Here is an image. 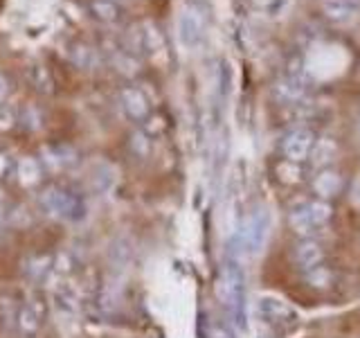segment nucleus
I'll use <instances>...</instances> for the list:
<instances>
[{
    "label": "nucleus",
    "mask_w": 360,
    "mask_h": 338,
    "mask_svg": "<svg viewBox=\"0 0 360 338\" xmlns=\"http://www.w3.org/2000/svg\"><path fill=\"white\" fill-rule=\"evenodd\" d=\"M45 318V307L43 302L37 298H30L27 302H22V307L16 311V325L18 332L22 336H37V332L41 330V323Z\"/></svg>",
    "instance_id": "1a4fd4ad"
},
{
    "label": "nucleus",
    "mask_w": 360,
    "mask_h": 338,
    "mask_svg": "<svg viewBox=\"0 0 360 338\" xmlns=\"http://www.w3.org/2000/svg\"><path fill=\"white\" fill-rule=\"evenodd\" d=\"M22 122H27L30 129H39L41 127V113L34 106H27L25 113H22Z\"/></svg>",
    "instance_id": "2f4dec72"
},
{
    "label": "nucleus",
    "mask_w": 360,
    "mask_h": 338,
    "mask_svg": "<svg viewBox=\"0 0 360 338\" xmlns=\"http://www.w3.org/2000/svg\"><path fill=\"white\" fill-rule=\"evenodd\" d=\"M14 124H16V113L11 111L7 104H0V131L14 129Z\"/></svg>",
    "instance_id": "c85d7f7f"
},
{
    "label": "nucleus",
    "mask_w": 360,
    "mask_h": 338,
    "mask_svg": "<svg viewBox=\"0 0 360 338\" xmlns=\"http://www.w3.org/2000/svg\"><path fill=\"white\" fill-rule=\"evenodd\" d=\"M311 187H313L315 199H322V201H329V203H331V199H335V196H340V194H342V189H345V178H342L340 172H338V169L326 167V169H320V172L315 174Z\"/></svg>",
    "instance_id": "6e6552de"
},
{
    "label": "nucleus",
    "mask_w": 360,
    "mask_h": 338,
    "mask_svg": "<svg viewBox=\"0 0 360 338\" xmlns=\"http://www.w3.org/2000/svg\"><path fill=\"white\" fill-rule=\"evenodd\" d=\"M288 225L297 237H302V239H309V237L315 232L313 223L307 217V210H304V203H300V206H295L288 212Z\"/></svg>",
    "instance_id": "a211bd4d"
},
{
    "label": "nucleus",
    "mask_w": 360,
    "mask_h": 338,
    "mask_svg": "<svg viewBox=\"0 0 360 338\" xmlns=\"http://www.w3.org/2000/svg\"><path fill=\"white\" fill-rule=\"evenodd\" d=\"M304 277H307V284L311 289H315V291H329L335 284L333 268L326 266V264H320V266L307 270V273H304Z\"/></svg>",
    "instance_id": "dca6fc26"
},
{
    "label": "nucleus",
    "mask_w": 360,
    "mask_h": 338,
    "mask_svg": "<svg viewBox=\"0 0 360 338\" xmlns=\"http://www.w3.org/2000/svg\"><path fill=\"white\" fill-rule=\"evenodd\" d=\"M304 210H307V217L313 223V228H324L326 223L333 217V206L329 201L322 199H313V201H304Z\"/></svg>",
    "instance_id": "ddd939ff"
},
{
    "label": "nucleus",
    "mask_w": 360,
    "mask_h": 338,
    "mask_svg": "<svg viewBox=\"0 0 360 338\" xmlns=\"http://www.w3.org/2000/svg\"><path fill=\"white\" fill-rule=\"evenodd\" d=\"M257 313L262 315L264 323L275 325V327H286V325L297 323V313L288 302L279 298H270V296L257 302Z\"/></svg>",
    "instance_id": "423d86ee"
},
{
    "label": "nucleus",
    "mask_w": 360,
    "mask_h": 338,
    "mask_svg": "<svg viewBox=\"0 0 360 338\" xmlns=\"http://www.w3.org/2000/svg\"><path fill=\"white\" fill-rule=\"evenodd\" d=\"M335 156H338V142L329 138V135H320V138H315L309 161L313 163V167L326 169L335 161Z\"/></svg>",
    "instance_id": "f8f14e48"
},
{
    "label": "nucleus",
    "mask_w": 360,
    "mask_h": 338,
    "mask_svg": "<svg viewBox=\"0 0 360 338\" xmlns=\"http://www.w3.org/2000/svg\"><path fill=\"white\" fill-rule=\"evenodd\" d=\"M75 268V257H72V253H68V251H61L59 255L54 257V262H52V270L56 275H68L70 270Z\"/></svg>",
    "instance_id": "bb28decb"
},
{
    "label": "nucleus",
    "mask_w": 360,
    "mask_h": 338,
    "mask_svg": "<svg viewBox=\"0 0 360 338\" xmlns=\"http://www.w3.org/2000/svg\"><path fill=\"white\" fill-rule=\"evenodd\" d=\"M93 16L101 23H117L120 20V5L115 0H93L90 3Z\"/></svg>",
    "instance_id": "412c9836"
},
{
    "label": "nucleus",
    "mask_w": 360,
    "mask_h": 338,
    "mask_svg": "<svg viewBox=\"0 0 360 338\" xmlns=\"http://www.w3.org/2000/svg\"><path fill=\"white\" fill-rule=\"evenodd\" d=\"M14 163H11V156L7 151H0V180L9 178V174L14 172Z\"/></svg>",
    "instance_id": "7c9ffc66"
},
{
    "label": "nucleus",
    "mask_w": 360,
    "mask_h": 338,
    "mask_svg": "<svg viewBox=\"0 0 360 338\" xmlns=\"http://www.w3.org/2000/svg\"><path fill=\"white\" fill-rule=\"evenodd\" d=\"M27 270H30V275L32 277H37V280H41V277H45L48 275V270H52V262H50V257H37L34 262L27 266Z\"/></svg>",
    "instance_id": "cd10ccee"
},
{
    "label": "nucleus",
    "mask_w": 360,
    "mask_h": 338,
    "mask_svg": "<svg viewBox=\"0 0 360 338\" xmlns=\"http://www.w3.org/2000/svg\"><path fill=\"white\" fill-rule=\"evenodd\" d=\"M43 165L48 167L50 172H59V169H63L59 146H43V149H41V167Z\"/></svg>",
    "instance_id": "b1692460"
},
{
    "label": "nucleus",
    "mask_w": 360,
    "mask_h": 338,
    "mask_svg": "<svg viewBox=\"0 0 360 338\" xmlns=\"http://www.w3.org/2000/svg\"><path fill=\"white\" fill-rule=\"evenodd\" d=\"M217 293H219L221 302L230 309V313L234 315V318H241V313H243V277H241L239 268L228 266L223 270V275L219 280V287H217Z\"/></svg>",
    "instance_id": "f03ea898"
},
{
    "label": "nucleus",
    "mask_w": 360,
    "mask_h": 338,
    "mask_svg": "<svg viewBox=\"0 0 360 338\" xmlns=\"http://www.w3.org/2000/svg\"><path fill=\"white\" fill-rule=\"evenodd\" d=\"M11 93V82H9V77L0 73V104H5V99L9 97Z\"/></svg>",
    "instance_id": "473e14b6"
},
{
    "label": "nucleus",
    "mask_w": 360,
    "mask_h": 338,
    "mask_svg": "<svg viewBox=\"0 0 360 338\" xmlns=\"http://www.w3.org/2000/svg\"><path fill=\"white\" fill-rule=\"evenodd\" d=\"M210 336H212V338H232V336L228 334V330H225V327H214Z\"/></svg>",
    "instance_id": "72a5a7b5"
},
{
    "label": "nucleus",
    "mask_w": 360,
    "mask_h": 338,
    "mask_svg": "<svg viewBox=\"0 0 360 338\" xmlns=\"http://www.w3.org/2000/svg\"><path fill=\"white\" fill-rule=\"evenodd\" d=\"M315 138H318L315 131H311L307 127L292 129L290 133L284 135V140H281V154H284L286 161L302 165L304 161H309L311 149L315 144Z\"/></svg>",
    "instance_id": "7ed1b4c3"
},
{
    "label": "nucleus",
    "mask_w": 360,
    "mask_h": 338,
    "mask_svg": "<svg viewBox=\"0 0 360 338\" xmlns=\"http://www.w3.org/2000/svg\"><path fill=\"white\" fill-rule=\"evenodd\" d=\"M70 59L77 68H90V61H93V50H90L86 43H75L72 50H70Z\"/></svg>",
    "instance_id": "a878e982"
},
{
    "label": "nucleus",
    "mask_w": 360,
    "mask_h": 338,
    "mask_svg": "<svg viewBox=\"0 0 360 338\" xmlns=\"http://www.w3.org/2000/svg\"><path fill=\"white\" fill-rule=\"evenodd\" d=\"M54 300H56V307L68 313L77 311V307H79V293L75 287L68 284V282H63V284L54 289Z\"/></svg>",
    "instance_id": "6ab92c4d"
},
{
    "label": "nucleus",
    "mask_w": 360,
    "mask_h": 338,
    "mask_svg": "<svg viewBox=\"0 0 360 338\" xmlns=\"http://www.w3.org/2000/svg\"><path fill=\"white\" fill-rule=\"evenodd\" d=\"M309 90L311 86L297 82V79H292L288 75H284L281 79L273 84V97L277 104H286V106H297L302 101L309 99Z\"/></svg>",
    "instance_id": "0eeeda50"
},
{
    "label": "nucleus",
    "mask_w": 360,
    "mask_h": 338,
    "mask_svg": "<svg viewBox=\"0 0 360 338\" xmlns=\"http://www.w3.org/2000/svg\"><path fill=\"white\" fill-rule=\"evenodd\" d=\"M41 206L48 210L52 217L63 219V221H77L84 217V206L79 203V199L59 185L45 187L41 192Z\"/></svg>",
    "instance_id": "f257e3e1"
},
{
    "label": "nucleus",
    "mask_w": 360,
    "mask_h": 338,
    "mask_svg": "<svg viewBox=\"0 0 360 338\" xmlns=\"http://www.w3.org/2000/svg\"><path fill=\"white\" fill-rule=\"evenodd\" d=\"M32 84L37 86V90H41V93H52V77L48 73V68L43 65H34L32 68Z\"/></svg>",
    "instance_id": "393cba45"
},
{
    "label": "nucleus",
    "mask_w": 360,
    "mask_h": 338,
    "mask_svg": "<svg viewBox=\"0 0 360 338\" xmlns=\"http://www.w3.org/2000/svg\"><path fill=\"white\" fill-rule=\"evenodd\" d=\"M268 225H270L268 212L264 208H257L243 225V232H241L243 251H248L250 255L262 251V246L266 242V234H268Z\"/></svg>",
    "instance_id": "20e7f679"
},
{
    "label": "nucleus",
    "mask_w": 360,
    "mask_h": 338,
    "mask_svg": "<svg viewBox=\"0 0 360 338\" xmlns=\"http://www.w3.org/2000/svg\"><path fill=\"white\" fill-rule=\"evenodd\" d=\"M202 34H205V18H202L200 9L185 7L180 11V18H178L180 43H183L185 48H196V45L202 41Z\"/></svg>",
    "instance_id": "39448f33"
},
{
    "label": "nucleus",
    "mask_w": 360,
    "mask_h": 338,
    "mask_svg": "<svg viewBox=\"0 0 360 338\" xmlns=\"http://www.w3.org/2000/svg\"><path fill=\"white\" fill-rule=\"evenodd\" d=\"M356 5L352 0H322V14L331 23H345L354 16Z\"/></svg>",
    "instance_id": "2eb2a0df"
},
{
    "label": "nucleus",
    "mask_w": 360,
    "mask_h": 338,
    "mask_svg": "<svg viewBox=\"0 0 360 338\" xmlns=\"http://www.w3.org/2000/svg\"><path fill=\"white\" fill-rule=\"evenodd\" d=\"M142 48L146 52H160L165 50V34L160 32V27L155 23H144L142 27Z\"/></svg>",
    "instance_id": "aec40b11"
},
{
    "label": "nucleus",
    "mask_w": 360,
    "mask_h": 338,
    "mask_svg": "<svg viewBox=\"0 0 360 338\" xmlns=\"http://www.w3.org/2000/svg\"><path fill=\"white\" fill-rule=\"evenodd\" d=\"M352 3H354L356 7H360V0H352Z\"/></svg>",
    "instance_id": "c9c22d12"
},
{
    "label": "nucleus",
    "mask_w": 360,
    "mask_h": 338,
    "mask_svg": "<svg viewBox=\"0 0 360 338\" xmlns=\"http://www.w3.org/2000/svg\"><path fill=\"white\" fill-rule=\"evenodd\" d=\"M275 176L281 185H300L304 180V169L300 163H290V161H279L275 163Z\"/></svg>",
    "instance_id": "f3484780"
},
{
    "label": "nucleus",
    "mask_w": 360,
    "mask_h": 338,
    "mask_svg": "<svg viewBox=\"0 0 360 338\" xmlns=\"http://www.w3.org/2000/svg\"><path fill=\"white\" fill-rule=\"evenodd\" d=\"M41 172H43L41 163L37 161V158H32V156H22L20 161H18V165H16L18 183L25 185V187L37 185L39 180H41Z\"/></svg>",
    "instance_id": "4468645a"
},
{
    "label": "nucleus",
    "mask_w": 360,
    "mask_h": 338,
    "mask_svg": "<svg viewBox=\"0 0 360 338\" xmlns=\"http://www.w3.org/2000/svg\"><path fill=\"white\" fill-rule=\"evenodd\" d=\"M129 146L138 158H149V154H151V135L146 133L144 129L133 131L131 138H129Z\"/></svg>",
    "instance_id": "4be33fe9"
},
{
    "label": "nucleus",
    "mask_w": 360,
    "mask_h": 338,
    "mask_svg": "<svg viewBox=\"0 0 360 338\" xmlns=\"http://www.w3.org/2000/svg\"><path fill=\"white\" fill-rule=\"evenodd\" d=\"M165 129H167L165 118H160V115H149V118H146V127H144V131L149 133V135H160Z\"/></svg>",
    "instance_id": "c756f323"
},
{
    "label": "nucleus",
    "mask_w": 360,
    "mask_h": 338,
    "mask_svg": "<svg viewBox=\"0 0 360 338\" xmlns=\"http://www.w3.org/2000/svg\"><path fill=\"white\" fill-rule=\"evenodd\" d=\"M120 99H122V106L131 120L142 122L149 118V111H151L149 97H146L138 86H124L120 93Z\"/></svg>",
    "instance_id": "9b49d317"
},
{
    "label": "nucleus",
    "mask_w": 360,
    "mask_h": 338,
    "mask_svg": "<svg viewBox=\"0 0 360 338\" xmlns=\"http://www.w3.org/2000/svg\"><path fill=\"white\" fill-rule=\"evenodd\" d=\"M5 201V192H3V187H0V203Z\"/></svg>",
    "instance_id": "f704fd0d"
},
{
    "label": "nucleus",
    "mask_w": 360,
    "mask_h": 338,
    "mask_svg": "<svg viewBox=\"0 0 360 338\" xmlns=\"http://www.w3.org/2000/svg\"><path fill=\"white\" fill-rule=\"evenodd\" d=\"M112 63H115L117 73H122L124 77H135L140 73V63L131 52H115V56H112Z\"/></svg>",
    "instance_id": "5701e85b"
},
{
    "label": "nucleus",
    "mask_w": 360,
    "mask_h": 338,
    "mask_svg": "<svg viewBox=\"0 0 360 338\" xmlns=\"http://www.w3.org/2000/svg\"><path fill=\"white\" fill-rule=\"evenodd\" d=\"M324 257H326V253H324L322 244L311 239V237L309 239H300L295 244V248H292V264H295L300 270H304V273L324 264Z\"/></svg>",
    "instance_id": "9d476101"
}]
</instances>
